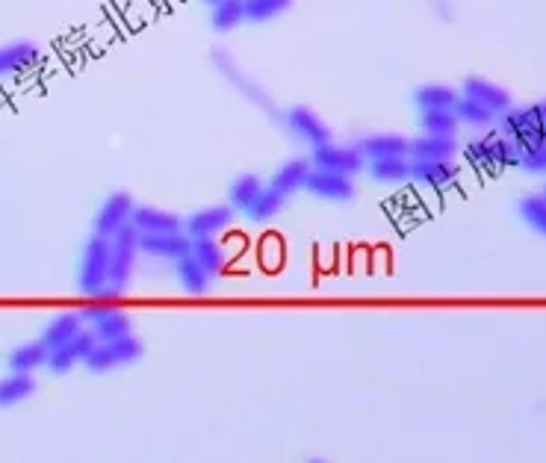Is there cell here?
Instances as JSON below:
<instances>
[{"instance_id": "1", "label": "cell", "mask_w": 546, "mask_h": 463, "mask_svg": "<svg viewBox=\"0 0 546 463\" xmlns=\"http://www.w3.org/2000/svg\"><path fill=\"white\" fill-rule=\"evenodd\" d=\"M110 248H113L110 251V281H107V290L98 295L101 301L122 298L127 287H130L136 263L142 257V251H139V231L133 225H127V228H122L110 239Z\"/></svg>"}, {"instance_id": "2", "label": "cell", "mask_w": 546, "mask_h": 463, "mask_svg": "<svg viewBox=\"0 0 546 463\" xmlns=\"http://www.w3.org/2000/svg\"><path fill=\"white\" fill-rule=\"evenodd\" d=\"M464 160L479 172H499L514 166L520 169V148L502 133H485L464 145Z\"/></svg>"}, {"instance_id": "3", "label": "cell", "mask_w": 546, "mask_h": 463, "mask_svg": "<svg viewBox=\"0 0 546 463\" xmlns=\"http://www.w3.org/2000/svg\"><path fill=\"white\" fill-rule=\"evenodd\" d=\"M110 239L107 236H89L80 254V272H77V290L89 298H98L107 290L110 281Z\"/></svg>"}, {"instance_id": "4", "label": "cell", "mask_w": 546, "mask_h": 463, "mask_svg": "<svg viewBox=\"0 0 546 463\" xmlns=\"http://www.w3.org/2000/svg\"><path fill=\"white\" fill-rule=\"evenodd\" d=\"M142 357V343L130 334V337H122V340H110V343H95V348L86 354V369L101 375V372H110L116 366H127L133 360Z\"/></svg>"}, {"instance_id": "5", "label": "cell", "mask_w": 546, "mask_h": 463, "mask_svg": "<svg viewBox=\"0 0 546 463\" xmlns=\"http://www.w3.org/2000/svg\"><path fill=\"white\" fill-rule=\"evenodd\" d=\"M310 166H313V169H322V172L355 177V174L366 169V157L361 154L358 145H337V142H328V145H322V148H313Z\"/></svg>"}, {"instance_id": "6", "label": "cell", "mask_w": 546, "mask_h": 463, "mask_svg": "<svg viewBox=\"0 0 546 463\" xmlns=\"http://www.w3.org/2000/svg\"><path fill=\"white\" fill-rule=\"evenodd\" d=\"M281 121H284L287 133H290L293 139L304 142L307 148H322V145L331 142V127L316 116L310 107H290V110L281 116Z\"/></svg>"}, {"instance_id": "7", "label": "cell", "mask_w": 546, "mask_h": 463, "mask_svg": "<svg viewBox=\"0 0 546 463\" xmlns=\"http://www.w3.org/2000/svg\"><path fill=\"white\" fill-rule=\"evenodd\" d=\"M83 322L89 325V331L95 334L98 343H110V340H122L133 334V322L130 316L116 310V307H86L83 310Z\"/></svg>"}, {"instance_id": "8", "label": "cell", "mask_w": 546, "mask_h": 463, "mask_svg": "<svg viewBox=\"0 0 546 463\" xmlns=\"http://www.w3.org/2000/svg\"><path fill=\"white\" fill-rule=\"evenodd\" d=\"M133 198L127 195V192H113V195H107L104 201H101V207H98V213H95V222H92V228L98 236H107V239H113L116 233L122 231L130 225V219H133Z\"/></svg>"}, {"instance_id": "9", "label": "cell", "mask_w": 546, "mask_h": 463, "mask_svg": "<svg viewBox=\"0 0 546 463\" xmlns=\"http://www.w3.org/2000/svg\"><path fill=\"white\" fill-rule=\"evenodd\" d=\"M139 251L148 260H166L178 263L192 251V239L183 231L175 233H139Z\"/></svg>"}, {"instance_id": "10", "label": "cell", "mask_w": 546, "mask_h": 463, "mask_svg": "<svg viewBox=\"0 0 546 463\" xmlns=\"http://www.w3.org/2000/svg\"><path fill=\"white\" fill-rule=\"evenodd\" d=\"M234 222V207H204V210H195L192 216L183 219V233L189 239H210V236H219L231 228Z\"/></svg>"}, {"instance_id": "11", "label": "cell", "mask_w": 546, "mask_h": 463, "mask_svg": "<svg viewBox=\"0 0 546 463\" xmlns=\"http://www.w3.org/2000/svg\"><path fill=\"white\" fill-rule=\"evenodd\" d=\"M461 95L470 98V101H476V104H482V107H487L493 116H499V113H505L508 107H514V104H511V92L502 89V86L493 83V80H485V77H467L464 86H461Z\"/></svg>"}, {"instance_id": "12", "label": "cell", "mask_w": 546, "mask_h": 463, "mask_svg": "<svg viewBox=\"0 0 546 463\" xmlns=\"http://www.w3.org/2000/svg\"><path fill=\"white\" fill-rule=\"evenodd\" d=\"M304 192H310L313 198H322V201H349L355 195V186H352V177H346V174L310 169Z\"/></svg>"}, {"instance_id": "13", "label": "cell", "mask_w": 546, "mask_h": 463, "mask_svg": "<svg viewBox=\"0 0 546 463\" xmlns=\"http://www.w3.org/2000/svg\"><path fill=\"white\" fill-rule=\"evenodd\" d=\"M42 62V51L36 42H9L0 45V77H18L33 71Z\"/></svg>"}, {"instance_id": "14", "label": "cell", "mask_w": 546, "mask_h": 463, "mask_svg": "<svg viewBox=\"0 0 546 463\" xmlns=\"http://www.w3.org/2000/svg\"><path fill=\"white\" fill-rule=\"evenodd\" d=\"M458 174L455 160H411V180L423 189H449Z\"/></svg>"}, {"instance_id": "15", "label": "cell", "mask_w": 546, "mask_h": 463, "mask_svg": "<svg viewBox=\"0 0 546 463\" xmlns=\"http://www.w3.org/2000/svg\"><path fill=\"white\" fill-rule=\"evenodd\" d=\"M95 334L92 331H80L71 343H65V346L51 348V354H48V369L54 372V375H65V372H71L77 363H83L86 360V354L95 348Z\"/></svg>"}, {"instance_id": "16", "label": "cell", "mask_w": 546, "mask_h": 463, "mask_svg": "<svg viewBox=\"0 0 546 463\" xmlns=\"http://www.w3.org/2000/svg\"><path fill=\"white\" fill-rule=\"evenodd\" d=\"M458 142L455 136H431V133H423L417 139L408 142V157L411 160H455L458 154Z\"/></svg>"}, {"instance_id": "17", "label": "cell", "mask_w": 546, "mask_h": 463, "mask_svg": "<svg viewBox=\"0 0 546 463\" xmlns=\"http://www.w3.org/2000/svg\"><path fill=\"white\" fill-rule=\"evenodd\" d=\"M130 225L139 233H175L183 231V219L178 213L160 210V207H133Z\"/></svg>"}, {"instance_id": "18", "label": "cell", "mask_w": 546, "mask_h": 463, "mask_svg": "<svg viewBox=\"0 0 546 463\" xmlns=\"http://www.w3.org/2000/svg\"><path fill=\"white\" fill-rule=\"evenodd\" d=\"M408 142L399 133H369L358 139V148L366 160H381V157H408Z\"/></svg>"}, {"instance_id": "19", "label": "cell", "mask_w": 546, "mask_h": 463, "mask_svg": "<svg viewBox=\"0 0 546 463\" xmlns=\"http://www.w3.org/2000/svg\"><path fill=\"white\" fill-rule=\"evenodd\" d=\"M310 160H287L278 172L272 174V180H269V189L272 192H278V195H284V198H290V195H296L299 189L307 186V174H310Z\"/></svg>"}, {"instance_id": "20", "label": "cell", "mask_w": 546, "mask_h": 463, "mask_svg": "<svg viewBox=\"0 0 546 463\" xmlns=\"http://www.w3.org/2000/svg\"><path fill=\"white\" fill-rule=\"evenodd\" d=\"M366 172L375 183L384 186H399L411 180V157H381V160H366Z\"/></svg>"}, {"instance_id": "21", "label": "cell", "mask_w": 546, "mask_h": 463, "mask_svg": "<svg viewBox=\"0 0 546 463\" xmlns=\"http://www.w3.org/2000/svg\"><path fill=\"white\" fill-rule=\"evenodd\" d=\"M189 254L207 269L210 278H216V275H222L228 269V251H225V245L216 236H210V239H192V251Z\"/></svg>"}, {"instance_id": "22", "label": "cell", "mask_w": 546, "mask_h": 463, "mask_svg": "<svg viewBox=\"0 0 546 463\" xmlns=\"http://www.w3.org/2000/svg\"><path fill=\"white\" fill-rule=\"evenodd\" d=\"M263 180L257 177V174H240L234 183H231V189H228V204L234 207V213H245L248 216V210L254 207V201L263 195Z\"/></svg>"}, {"instance_id": "23", "label": "cell", "mask_w": 546, "mask_h": 463, "mask_svg": "<svg viewBox=\"0 0 546 463\" xmlns=\"http://www.w3.org/2000/svg\"><path fill=\"white\" fill-rule=\"evenodd\" d=\"M175 278H178V284H181L189 295H204V292L210 290V281H213V278L207 275V269H204L192 254H186V257H181V260L175 263Z\"/></svg>"}, {"instance_id": "24", "label": "cell", "mask_w": 546, "mask_h": 463, "mask_svg": "<svg viewBox=\"0 0 546 463\" xmlns=\"http://www.w3.org/2000/svg\"><path fill=\"white\" fill-rule=\"evenodd\" d=\"M36 393V378L30 372H12L0 378V407H15Z\"/></svg>"}, {"instance_id": "25", "label": "cell", "mask_w": 546, "mask_h": 463, "mask_svg": "<svg viewBox=\"0 0 546 463\" xmlns=\"http://www.w3.org/2000/svg\"><path fill=\"white\" fill-rule=\"evenodd\" d=\"M48 354L51 348L45 346V340H36V343H24L9 354V369L12 372H39L42 366H48Z\"/></svg>"}, {"instance_id": "26", "label": "cell", "mask_w": 546, "mask_h": 463, "mask_svg": "<svg viewBox=\"0 0 546 463\" xmlns=\"http://www.w3.org/2000/svg\"><path fill=\"white\" fill-rule=\"evenodd\" d=\"M83 325H86V322H83V313H60V316L45 328L42 340H45V346L48 348L65 346V343H71L80 331H86Z\"/></svg>"}, {"instance_id": "27", "label": "cell", "mask_w": 546, "mask_h": 463, "mask_svg": "<svg viewBox=\"0 0 546 463\" xmlns=\"http://www.w3.org/2000/svg\"><path fill=\"white\" fill-rule=\"evenodd\" d=\"M458 92L446 83H425L414 92V101L420 110H452L458 104Z\"/></svg>"}, {"instance_id": "28", "label": "cell", "mask_w": 546, "mask_h": 463, "mask_svg": "<svg viewBox=\"0 0 546 463\" xmlns=\"http://www.w3.org/2000/svg\"><path fill=\"white\" fill-rule=\"evenodd\" d=\"M210 24L219 33L237 30L240 24H245V0H216L210 6Z\"/></svg>"}, {"instance_id": "29", "label": "cell", "mask_w": 546, "mask_h": 463, "mask_svg": "<svg viewBox=\"0 0 546 463\" xmlns=\"http://www.w3.org/2000/svg\"><path fill=\"white\" fill-rule=\"evenodd\" d=\"M213 62L219 65V71H222V74H225L228 80H234V83H237V86L243 89L245 98L257 101L260 107H269V98H266V92H263L260 86H254V80H248V77H245L243 71H240V68L234 65V59L225 57V54H216V57H213Z\"/></svg>"}, {"instance_id": "30", "label": "cell", "mask_w": 546, "mask_h": 463, "mask_svg": "<svg viewBox=\"0 0 546 463\" xmlns=\"http://www.w3.org/2000/svg\"><path fill=\"white\" fill-rule=\"evenodd\" d=\"M290 6H293V0H245V21L266 24V21L281 18Z\"/></svg>"}, {"instance_id": "31", "label": "cell", "mask_w": 546, "mask_h": 463, "mask_svg": "<svg viewBox=\"0 0 546 463\" xmlns=\"http://www.w3.org/2000/svg\"><path fill=\"white\" fill-rule=\"evenodd\" d=\"M452 113H455V118H458V124H467V127H490L493 121H496V116L487 110V107H482V104H476V101H470V98H458V104L452 107Z\"/></svg>"}, {"instance_id": "32", "label": "cell", "mask_w": 546, "mask_h": 463, "mask_svg": "<svg viewBox=\"0 0 546 463\" xmlns=\"http://www.w3.org/2000/svg\"><path fill=\"white\" fill-rule=\"evenodd\" d=\"M420 127H423V133H431V136H455L461 124L452 110H423Z\"/></svg>"}, {"instance_id": "33", "label": "cell", "mask_w": 546, "mask_h": 463, "mask_svg": "<svg viewBox=\"0 0 546 463\" xmlns=\"http://www.w3.org/2000/svg\"><path fill=\"white\" fill-rule=\"evenodd\" d=\"M517 213L523 216V222L529 225V228H535V231L546 236V198L544 195H526V198H520V204H517Z\"/></svg>"}, {"instance_id": "34", "label": "cell", "mask_w": 546, "mask_h": 463, "mask_svg": "<svg viewBox=\"0 0 546 463\" xmlns=\"http://www.w3.org/2000/svg\"><path fill=\"white\" fill-rule=\"evenodd\" d=\"M281 210H284V195H278V192H272V189H263V195L254 201V207L248 210V216H251L254 222H269V219H275Z\"/></svg>"}, {"instance_id": "35", "label": "cell", "mask_w": 546, "mask_h": 463, "mask_svg": "<svg viewBox=\"0 0 546 463\" xmlns=\"http://www.w3.org/2000/svg\"><path fill=\"white\" fill-rule=\"evenodd\" d=\"M520 169L532 174H546V142L520 154Z\"/></svg>"}, {"instance_id": "36", "label": "cell", "mask_w": 546, "mask_h": 463, "mask_svg": "<svg viewBox=\"0 0 546 463\" xmlns=\"http://www.w3.org/2000/svg\"><path fill=\"white\" fill-rule=\"evenodd\" d=\"M529 107V113L535 118V124L544 130V139H546V98L544 101H535V104H526Z\"/></svg>"}, {"instance_id": "37", "label": "cell", "mask_w": 546, "mask_h": 463, "mask_svg": "<svg viewBox=\"0 0 546 463\" xmlns=\"http://www.w3.org/2000/svg\"><path fill=\"white\" fill-rule=\"evenodd\" d=\"M204 3H210V6H213V3H216V0H204Z\"/></svg>"}, {"instance_id": "38", "label": "cell", "mask_w": 546, "mask_h": 463, "mask_svg": "<svg viewBox=\"0 0 546 463\" xmlns=\"http://www.w3.org/2000/svg\"><path fill=\"white\" fill-rule=\"evenodd\" d=\"M541 195H544V198H546V186H544V189H541Z\"/></svg>"}]
</instances>
